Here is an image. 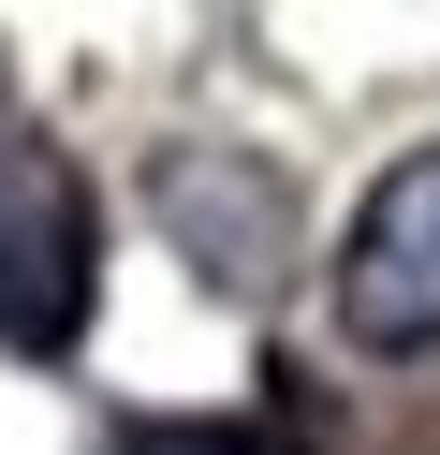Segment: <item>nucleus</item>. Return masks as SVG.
Instances as JSON below:
<instances>
[{
    "label": "nucleus",
    "instance_id": "obj_2",
    "mask_svg": "<svg viewBox=\"0 0 440 455\" xmlns=\"http://www.w3.org/2000/svg\"><path fill=\"white\" fill-rule=\"evenodd\" d=\"M338 338L381 353V367L440 353V132L411 162H381V191L352 206V235H338Z\"/></svg>",
    "mask_w": 440,
    "mask_h": 455
},
{
    "label": "nucleus",
    "instance_id": "obj_1",
    "mask_svg": "<svg viewBox=\"0 0 440 455\" xmlns=\"http://www.w3.org/2000/svg\"><path fill=\"white\" fill-rule=\"evenodd\" d=\"M88 250H103L88 177L29 132L15 74H0V338H15V353H59V338L88 323Z\"/></svg>",
    "mask_w": 440,
    "mask_h": 455
},
{
    "label": "nucleus",
    "instance_id": "obj_3",
    "mask_svg": "<svg viewBox=\"0 0 440 455\" xmlns=\"http://www.w3.org/2000/svg\"><path fill=\"white\" fill-rule=\"evenodd\" d=\"M117 455H308L279 411H176V426H117Z\"/></svg>",
    "mask_w": 440,
    "mask_h": 455
}]
</instances>
